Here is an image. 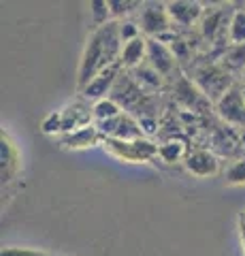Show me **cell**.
<instances>
[{"label":"cell","instance_id":"5","mask_svg":"<svg viewBox=\"0 0 245 256\" xmlns=\"http://www.w3.org/2000/svg\"><path fill=\"white\" fill-rule=\"evenodd\" d=\"M216 116L222 120V124L233 126L237 130H245V92L241 84H235L216 105Z\"/></svg>","mask_w":245,"mask_h":256},{"label":"cell","instance_id":"30","mask_svg":"<svg viewBox=\"0 0 245 256\" xmlns=\"http://www.w3.org/2000/svg\"><path fill=\"white\" fill-rule=\"evenodd\" d=\"M237 224H239V237H241V246H243V252H245V216L243 214L239 216V222Z\"/></svg>","mask_w":245,"mask_h":256},{"label":"cell","instance_id":"4","mask_svg":"<svg viewBox=\"0 0 245 256\" xmlns=\"http://www.w3.org/2000/svg\"><path fill=\"white\" fill-rule=\"evenodd\" d=\"M173 100L177 105L194 116H205L213 109V102L201 92V88L194 84V79H190L186 75H179L173 86Z\"/></svg>","mask_w":245,"mask_h":256},{"label":"cell","instance_id":"19","mask_svg":"<svg viewBox=\"0 0 245 256\" xmlns=\"http://www.w3.org/2000/svg\"><path fill=\"white\" fill-rule=\"evenodd\" d=\"M188 143L186 139L181 137H173V139H167L158 146V156H160L162 162L167 164H177V162H186L188 158Z\"/></svg>","mask_w":245,"mask_h":256},{"label":"cell","instance_id":"13","mask_svg":"<svg viewBox=\"0 0 245 256\" xmlns=\"http://www.w3.org/2000/svg\"><path fill=\"white\" fill-rule=\"evenodd\" d=\"M184 166L194 178H213L220 171V158L211 150H192L188 154Z\"/></svg>","mask_w":245,"mask_h":256},{"label":"cell","instance_id":"14","mask_svg":"<svg viewBox=\"0 0 245 256\" xmlns=\"http://www.w3.org/2000/svg\"><path fill=\"white\" fill-rule=\"evenodd\" d=\"M167 11L173 26H184L190 28L196 22L203 20L205 9L201 2H192V0H175V2H167Z\"/></svg>","mask_w":245,"mask_h":256},{"label":"cell","instance_id":"22","mask_svg":"<svg viewBox=\"0 0 245 256\" xmlns=\"http://www.w3.org/2000/svg\"><path fill=\"white\" fill-rule=\"evenodd\" d=\"M90 15H92V24L96 28H102V26H107V24L113 22L109 0H92L90 2Z\"/></svg>","mask_w":245,"mask_h":256},{"label":"cell","instance_id":"17","mask_svg":"<svg viewBox=\"0 0 245 256\" xmlns=\"http://www.w3.org/2000/svg\"><path fill=\"white\" fill-rule=\"evenodd\" d=\"M128 73L132 75V79L137 82V86L141 88V90L147 92V94H152V96H158V92H160L162 86H164V77L158 73V70H154L147 62L143 64V66H139L134 70H128Z\"/></svg>","mask_w":245,"mask_h":256},{"label":"cell","instance_id":"10","mask_svg":"<svg viewBox=\"0 0 245 256\" xmlns=\"http://www.w3.org/2000/svg\"><path fill=\"white\" fill-rule=\"evenodd\" d=\"M122 70H124L122 64H113V66L105 68L102 73H98L81 90V98L92 102V105H94V102H98V100H102V98H109V96H111L113 86L117 84V79H120V75H122Z\"/></svg>","mask_w":245,"mask_h":256},{"label":"cell","instance_id":"11","mask_svg":"<svg viewBox=\"0 0 245 256\" xmlns=\"http://www.w3.org/2000/svg\"><path fill=\"white\" fill-rule=\"evenodd\" d=\"M60 111H62V134L94 124V105L88 102L85 98H79L75 102H70V105H66Z\"/></svg>","mask_w":245,"mask_h":256},{"label":"cell","instance_id":"29","mask_svg":"<svg viewBox=\"0 0 245 256\" xmlns=\"http://www.w3.org/2000/svg\"><path fill=\"white\" fill-rule=\"evenodd\" d=\"M139 124H141V130H143L145 139L154 137V134L158 132V128H160V122H158V118H143V120H139Z\"/></svg>","mask_w":245,"mask_h":256},{"label":"cell","instance_id":"12","mask_svg":"<svg viewBox=\"0 0 245 256\" xmlns=\"http://www.w3.org/2000/svg\"><path fill=\"white\" fill-rule=\"evenodd\" d=\"M175 62L177 56L167 43L158 41V38H147V64L154 70H158L162 77H169L175 70Z\"/></svg>","mask_w":245,"mask_h":256},{"label":"cell","instance_id":"9","mask_svg":"<svg viewBox=\"0 0 245 256\" xmlns=\"http://www.w3.org/2000/svg\"><path fill=\"white\" fill-rule=\"evenodd\" d=\"M21 171V154L17 143L6 130L0 132V180L2 186L11 184Z\"/></svg>","mask_w":245,"mask_h":256},{"label":"cell","instance_id":"23","mask_svg":"<svg viewBox=\"0 0 245 256\" xmlns=\"http://www.w3.org/2000/svg\"><path fill=\"white\" fill-rule=\"evenodd\" d=\"M228 38L233 45H245V11H235L228 24Z\"/></svg>","mask_w":245,"mask_h":256},{"label":"cell","instance_id":"31","mask_svg":"<svg viewBox=\"0 0 245 256\" xmlns=\"http://www.w3.org/2000/svg\"><path fill=\"white\" fill-rule=\"evenodd\" d=\"M241 152H243V156H245V130H241Z\"/></svg>","mask_w":245,"mask_h":256},{"label":"cell","instance_id":"3","mask_svg":"<svg viewBox=\"0 0 245 256\" xmlns=\"http://www.w3.org/2000/svg\"><path fill=\"white\" fill-rule=\"evenodd\" d=\"M102 150L128 164H143L158 156V146L152 139H137V141H117V139H102Z\"/></svg>","mask_w":245,"mask_h":256},{"label":"cell","instance_id":"15","mask_svg":"<svg viewBox=\"0 0 245 256\" xmlns=\"http://www.w3.org/2000/svg\"><path fill=\"white\" fill-rule=\"evenodd\" d=\"M58 141L64 150L79 152V150H90V148L102 146V134L96 128V124H92V126H85V128H79V130L62 134V137H58Z\"/></svg>","mask_w":245,"mask_h":256},{"label":"cell","instance_id":"24","mask_svg":"<svg viewBox=\"0 0 245 256\" xmlns=\"http://www.w3.org/2000/svg\"><path fill=\"white\" fill-rule=\"evenodd\" d=\"M109 6H111L113 22H117L120 18H124V15L141 11L143 9V2H139V0H109Z\"/></svg>","mask_w":245,"mask_h":256},{"label":"cell","instance_id":"16","mask_svg":"<svg viewBox=\"0 0 245 256\" xmlns=\"http://www.w3.org/2000/svg\"><path fill=\"white\" fill-rule=\"evenodd\" d=\"M145 62H147V38L141 34L137 38H132L130 43L124 45L120 64H122L124 70H134V68L143 66Z\"/></svg>","mask_w":245,"mask_h":256},{"label":"cell","instance_id":"8","mask_svg":"<svg viewBox=\"0 0 245 256\" xmlns=\"http://www.w3.org/2000/svg\"><path fill=\"white\" fill-rule=\"evenodd\" d=\"M139 28L149 38H160L171 32V18L167 11V4L162 2H147L141 9Z\"/></svg>","mask_w":245,"mask_h":256},{"label":"cell","instance_id":"6","mask_svg":"<svg viewBox=\"0 0 245 256\" xmlns=\"http://www.w3.org/2000/svg\"><path fill=\"white\" fill-rule=\"evenodd\" d=\"M209 150L218 158H228L231 162L243 158L241 130H237V128H233V126H226V124L216 126L209 134Z\"/></svg>","mask_w":245,"mask_h":256},{"label":"cell","instance_id":"26","mask_svg":"<svg viewBox=\"0 0 245 256\" xmlns=\"http://www.w3.org/2000/svg\"><path fill=\"white\" fill-rule=\"evenodd\" d=\"M41 130L45 134H56V137H60L62 134V111H51V114L43 120Z\"/></svg>","mask_w":245,"mask_h":256},{"label":"cell","instance_id":"21","mask_svg":"<svg viewBox=\"0 0 245 256\" xmlns=\"http://www.w3.org/2000/svg\"><path fill=\"white\" fill-rule=\"evenodd\" d=\"M120 114H124L122 107L117 105L111 98H102L98 102H94V124L96 122H107V120H113Z\"/></svg>","mask_w":245,"mask_h":256},{"label":"cell","instance_id":"32","mask_svg":"<svg viewBox=\"0 0 245 256\" xmlns=\"http://www.w3.org/2000/svg\"><path fill=\"white\" fill-rule=\"evenodd\" d=\"M241 86L245 88V70H243V75H241Z\"/></svg>","mask_w":245,"mask_h":256},{"label":"cell","instance_id":"20","mask_svg":"<svg viewBox=\"0 0 245 256\" xmlns=\"http://www.w3.org/2000/svg\"><path fill=\"white\" fill-rule=\"evenodd\" d=\"M222 66L231 75H243V70H245V45H233L231 50L224 54Z\"/></svg>","mask_w":245,"mask_h":256},{"label":"cell","instance_id":"28","mask_svg":"<svg viewBox=\"0 0 245 256\" xmlns=\"http://www.w3.org/2000/svg\"><path fill=\"white\" fill-rule=\"evenodd\" d=\"M0 256H51L41 250H32V248H4Z\"/></svg>","mask_w":245,"mask_h":256},{"label":"cell","instance_id":"7","mask_svg":"<svg viewBox=\"0 0 245 256\" xmlns=\"http://www.w3.org/2000/svg\"><path fill=\"white\" fill-rule=\"evenodd\" d=\"M96 128L100 130L102 139H117V141H137V139H145L141 124L137 118H132L130 114H120L113 120L107 122H96Z\"/></svg>","mask_w":245,"mask_h":256},{"label":"cell","instance_id":"2","mask_svg":"<svg viewBox=\"0 0 245 256\" xmlns=\"http://www.w3.org/2000/svg\"><path fill=\"white\" fill-rule=\"evenodd\" d=\"M194 84L199 86L201 92L216 105V102L235 86V79L222 64L207 62L194 70Z\"/></svg>","mask_w":245,"mask_h":256},{"label":"cell","instance_id":"27","mask_svg":"<svg viewBox=\"0 0 245 256\" xmlns=\"http://www.w3.org/2000/svg\"><path fill=\"white\" fill-rule=\"evenodd\" d=\"M141 36V28L137 26L134 22H120V38H122V43H130L132 38H137Z\"/></svg>","mask_w":245,"mask_h":256},{"label":"cell","instance_id":"1","mask_svg":"<svg viewBox=\"0 0 245 256\" xmlns=\"http://www.w3.org/2000/svg\"><path fill=\"white\" fill-rule=\"evenodd\" d=\"M122 50H124V43L120 38V22H111L102 28H94V32L88 36V43H85V50L77 70L79 92L105 68L120 64Z\"/></svg>","mask_w":245,"mask_h":256},{"label":"cell","instance_id":"33","mask_svg":"<svg viewBox=\"0 0 245 256\" xmlns=\"http://www.w3.org/2000/svg\"><path fill=\"white\" fill-rule=\"evenodd\" d=\"M243 92H245V88H243Z\"/></svg>","mask_w":245,"mask_h":256},{"label":"cell","instance_id":"25","mask_svg":"<svg viewBox=\"0 0 245 256\" xmlns=\"http://www.w3.org/2000/svg\"><path fill=\"white\" fill-rule=\"evenodd\" d=\"M224 180L228 186H245V156L228 164Z\"/></svg>","mask_w":245,"mask_h":256},{"label":"cell","instance_id":"18","mask_svg":"<svg viewBox=\"0 0 245 256\" xmlns=\"http://www.w3.org/2000/svg\"><path fill=\"white\" fill-rule=\"evenodd\" d=\"M228 24H231L228 13H224L222 9H213V11L203 15V20H201V32H203L205 38H209V41H216V38L228 28Z\"/></svg>","mask_w":245,"mask_h":256}]
</instances>
